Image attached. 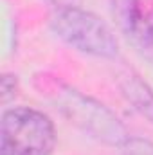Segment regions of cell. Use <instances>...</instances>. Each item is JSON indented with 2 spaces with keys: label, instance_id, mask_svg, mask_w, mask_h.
Returning <instances> with one entry per match:
<instances>
[{
  "label": "cell",
  "instance_id": "obj_5",
  "mask_svg": "<svg viewBox=\"0 0 153 155\" xmlns=\"http://www.w3.org/2000/svg\"><path fill=\"white\" fill-rule=\"evenodd\" d=\"M117 85L124 99L150 123H153V90L133 72H126L119 76Z\"/></svg>",
  "mask_w": 153,
  "mask_h": 155
},
{
  "label": "cell",
  "instance_id": "obj_7",
  "mask_svg": "<svg viewBox=\"0 0 153 155\" xmlns=\"http://www.w3.org/2000/svg\"><path fill=\"white\" fill-rule=\"evenodd\" d=\"M15 96H16V79H15V76L5 74L2 78V101L9 103V99Z\"/></svg>",
  "mask_w": 153,
  "mask_h": 155
},
{
  "label": "cell",
  "instance_id": "obj_2",
  "mask_svg": "<svg viewBox=\"0 0 153 155\" xmlns=\"http://www.w3.org/2000/svg\"><path fill=\"white\" fill-rule=\"evenodd\" d=\"M56 146L54 124L29 107L9 108L2 116L0 155H50Z\"/></svg>",
  "mask_w": 153,
  "mask_h": 155
},
{
  "label": "cell",
  "instance_id": "obj_8",
  "mask_svg": "<svg viewBox=\"0 0 153 155\" xmlns=\"http://www.w3.org/2000/svg\"><path fill=\"white\" fill-rule=\"evenodd\" d=\"M56 9H69V7H79L83 0H47Z\"/></svg>",
  "mask_w": 153,
  "mask_h": 155
},
{
  "label": "cell",
  "instance_id": "obj_6",
  "mask_svg": "<svg viewBox=\"0 0 153 155\" xmlns=\"http://www.w3.org/2000/svg\"><path fill=\"white\" fill-rule=\"evenodd\" d=\"M122 155H153V143L139 137H130L122 144Z\"/></svg>",
  "mask_w": 153,
  "mask_h": 155
},
{
  "label": "cell",
  "instance_id": "obj_3",
  "mask_svg": "<svg viewBox=\"0 0 153 155\" xmlns=\"http://www.w3.org/2000/svg\"><path fill=\"white\" fill-rule=\"evenodd\" d=\"M50 27L58 38L79 52L97 56V58H115L119 43L114 31L97 15L85 11L81 7L56 9L50 16Z\"/></svg>",
  "mask_w": 153,
  "mask_h": 155
},
{
  "label": "cell",
  "instance_id": "obj_4",
  "mask_svg": "<svg viewBox=\"0 0 153 155\" xmlns=\"http://www.w3.org/2000/svg\"><path fill=\"white\" fill-rule=\"evenodd\" d=\"M117 27L142 49L153 47V0H112Z\"/></svg>",
  "mask_w": 153,
  "mask_h": 155
},
{
  "label": "cell",
  "instance_id": "obj_1",
  "mask_svg": "<svg viewBox=\"0 0 153 155\" xmlns=\"http://www.w3.org/2000/svg\"><path fill=\"white\" fill-rule=\"evenodd\" d=\"M34 87L70 124L90 137L110 146H122L130 139L128 130L112 110L63 83L60 78L40 74L34 79Z\"/></svg>",
  "mask_w": 153,
  "mask_h": 155
}]
</instances>
